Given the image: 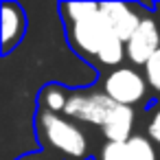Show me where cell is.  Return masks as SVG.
<instances>
[{
  "mask_svg": "<svg viewBox=\"0 0 160 160\" xmlns=\"http://www.w3.org/2000/svg\"><path fill=\"white\" fill-rule=\"evenodd\" d=\"M134 125H136V108L114 103L101 127V134L105 140H129L134 136Z\"/></svg>",
  "mask_w": 160,
  "mask_h": 160,
  "instance_id": "obj_8",
  "label": "cell"
},
{
  "mask_svg": "<svg viewBox=\"0 0 160 160\" xmlns=\"http://www.w3.org/2000/svg\"><path fill=\"white\" fill-rule=\"evenodd\" d=\"M68 99H70L68 86L51 81V83H46L40 90V94H38V108L48 110L53 114H64V110L68 105Z\"/></svg>",
  "mask_w": 160,
  "mask_h": 160,
  "instance_id": "obj_9",
  "label": "cell"
},
{
  "mask_svg": "<svg viewBox=\"0 0 160 160\" xmlns=\"http://www.w3.org/2000/svg\"><path fill=\"white\" fill-rule=\"evenodd\" d=\"M145 11H147V5H127V2H101L99 5V13L103 22L108 24V29L125 44L140 27Z\"/></svg>",
  "mask_w": 160,
  "mask_h": 160,
  "instance_id": "obj_6",
  "label": "cell"
},
{
  "mask_svg": "<svg viewBox=\"0 0 160 160\" xmlns=\"http://www.w3.org/2000/svg\"><path fill=\"white\" fill-rule=\"evenodd\" d=\"M29 18L20 2L5 0L2 2V57H9L22 44L27 35Z\"/></svg>",
  "mask_w": 160,
  "mask_h": 160,
  "instance_id": "obj_7",
  "label": "cell"
},
{
  "mask_svg": "<svg viewBox=\"0 0 160 160\" xmlns=\"http://www.w3.org/2000/svg\"><path fill=\"white\" fill-rule=\"evenodd\" d=\"M153 7H147V11H151ZM142 16L140 27L136 29V33L129 38V42L125 44V53L127 59L134 66L145 68L147 62L156 55V51L160 48V18L156 13H147Z\"/></svg>",
  "mask_w": 160,
  "mask_h": 160,
  "instance_id": "obj_5",
  "label": "cell"
},
{
  "mask_svg": "<svg viewBox=\"0 0 160 160\" xmlns=\"http://www.w3.org/2000/svg\"><path fill=\"white\" fill-rule=\"evenodd\" d=\"M64 24V33H66V40L72 48V53H77L83 62H90V59H97L99 53L105 48V44L116 38L108 24L103 22L101 13H92L83 20H75V22H62Z\"/></svg>",
  "mask_w": 160,
  "mask_h": 160,
  "instance_id": "obj_3",
  "label": "cell"
},
{
  "mask_svg": "<svg viewBox=\"0 0 160 160\" xmlns=\"http://www.w3.org/2000/svg\"><path fill=\"white\" fill-rule=\"evenodd\" d=\"M101 92H105L114 103L118 105H142V108H151V88L145 79V75L132 66H121L110 70L103 79H101Z\"/></svg>",
  "mask_w": 160,
  "mask_h": 160,
  "instance_id": "obj_2",
  "label": "cell"
},
{
  "mask_svg": "<svg viewBox=\"0 0 160 160\" xmlns=\"http://www.w3.org/2000/svg\"><path fill=\"white\" fill-rule=\"evenodd\" d=\"M145 136L160 151V103L149 108V114H147V121H145Z\"/></svg>",
  "mask_w": 160,
  "mask_h": 160,
  "instance_id": "obj_10",
  "label": "cell"
},
{
  "mask_svg": "<svg viewBox=\"0 0 160 160\" xmlns=\"http://www.w3.org/2000/svg\"><path fill=\"white\" fill-rule=\"evenodd\" d=\"M142 75L151 88V92L156 97H160V48L156 51V55L147 62V66L142 68Z\"/></svg>",
  "mask_w": 160,
  "mask_h": 160,
  "instance_id": "obj_11",
  "label": "cell"
},
{
  "mask_svg": "<svg viewBox=\"0 0 160 160\" xmlns=\"http://www.w3.org/2000/svg\"><path fill=\"white\" fill-rule=\"evenodd\" d=\"M35 136L42 149L59 160H86L90 156L88 134L77 121L64 114H53L48 110L38 108Z\"/></svg>",
  "mask_w": 160,
  "mask_h": 160,
  "instance_id": "obj_1",
  "label": "cell"
},
{
  "mask_svg": "<svg viewBox=\"0 0 160 160\" xmlns=\"http://www.w3.org/2000/svg\"><path fill=\"white\" fill-rule=\"evenodd\" d=\"M112 108H114V101L101 90H72L68 105L64 110V116L101 129Z\"/></svg>",
  "mask_w": 160,
  "mask_h": 160,
  "instance_id": "obj_4",
  "label": "cell"
},
{
  "mask_svg": "<svg viewBox=\"0 0 160 160\" xmlns=\"http://www.w3.org/2000/svg\"><path fill=\"white\" fill-rule=\"evenodd\" d=\"M18 160H59V158H55V156H51V153H46V151H31V153L20 156Z\"/></svg>",
  "mask_w": 160,
  "mask_h": 160,
  "instance_id": "obj_12",
  "label": "cell"
},
{
  "mask_svg": "<svg viewBox=\"0 0 160 160\" xmlns=\"http://www.w3.org/2000/svg\"><path fill=\"white\" fill-rule=\"evenodd\" d=\"M151 7H153V13L160 18V2H158V5H151Z\"/></svg>",
  "mask_w": 160,
  "mask_h": 160,
  "instance_id": "obj_13",
  "label": "cell"
}]
</instances>
